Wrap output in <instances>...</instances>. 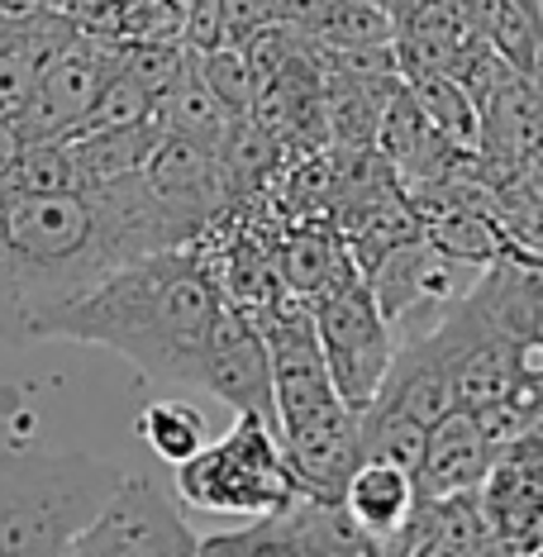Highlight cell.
Segmentation results:
<instances>
[{"mask_svg":"<svg viewBox=\"0 0 543 557\" xmlns=\"http://www.w3.org/2000/svg\"><path fill=\"white\" fill-rule=\"evenodd\" d=\"M100 529L110 539V557H200V539L182 510L144 476H124L100 515Z\"/></svg>","mask_w":543,"mask_h":557,"instance_id":"12","label":"cell"},{"mask_svg":"<svg viewBox=\"0 0 543 557\" xmlns=\"http://www.w3.org/2000/svg\"><path fill=\"white\" fill-rule=\"evenodd\" d=\"M534 10H539V29H543V0H534Z\"/></svg>","mask_w":543,"mask_h":557,"instance_id":"28","label":"cell"},{"mask_svg":"<svg viewBox=\"0 0 543 557\" xmlns=\"http://www.w3.org/2000/svg\"><path fill=\"white\" fill-rule=\"evenodd\" d=\"M62 557H110V539H106V529H100V519Z\"/></svg>","mask_w":543,"mask_h":557,"instance_id":"25","label":"cell"},{"mask_svg":"<svg viewBox=\"0 0 543 557\" xmlns=\"http://www.w3.org/2000/svg\"><path fill=\"white\" fill-rule=\"evenodd\" d=\"M424 424H415L410 414L396 410H358V462H391V467H406L415 472L424 458Z\"/></svg>","mask_w":543,"mask_h":557,"instance_id":"18","label":"cell"},{"mask_svg":"<svg viewBox=\"0 0 543 557\" xmlns=\"http://www.w3.org/2000/svg\"><path fill=\"white\" fill-rule=\"evenodd\" d=\"M182 48H192L200 58L224 48V0H186Z\"/></svg>","mask_w":543,"mask_h":557,"instance_id":"23","label":"cell"},{"mask_svg":"<svg viewBox=\"0 0 543 557\" xmlns=\"http://www.w3.org/2000/svg\"><path fill=\"white\" fill-rule=\"evenodd\" d=\"M448 5H458V10H472V5H477V0H448Z\"/></svg>","mask_w":543,"mask_h":557,"instance_id":"27","label":"cell"},{"mask_svg":"<svg viewBox=\"0 0 543 557\" xmlns=\"http://www.w3.org/2000/svg\"><path fill=\"white\" fill-rule=\"evenodd\" d=\"M200 386H206L210 396H220L234 414H262L268 424H276L268 334H262L258 314L230 296L220 300V310H214V320H210Z\"/></svg>","mask_w":543,"mask_h":557,"instance_id":"7","label":"cell"},{"mask_svg":"<svg viewBox=\"0 0 543 557\" xmlns=\"http://www.w3.org/2000/svg\"><path fill=\"white\" fill-rule=\"evenodd\" d=\"M282 282H286V296H296L300 306L310 300V310L320 306L324 296H334L344 282H353V258L348 248L338 244L334 234H320V230H300L286 238L282 248Z\"/></svg>","mask_w":543,"mask_h":557,"instance_id":"14","label":"cell"},{"mask_svg":"<svg viewBox=\"0 0 543 557\" xmlns=\"http://www.w3.org/2000/svg\"><path fill=\"white\" fill-rule=\"evenodd\" d=\"M467 20H472V29L525 77L539 44H543L539 10L529 5V0H477V5L467 10Z\"/></svg>","mask_w":543,"mask_h":557,"instance_id":"16","label":"cell"},{"mask_svg":"<svg viewBox=\"0 0 543 557\" xmlns=\"http://www.w3.org/2000/svg\"><path fill=\"white\" fill-rule=\"evenodd\" d=\"M529 5H534V0H529Z\"/></svg>","mask_w":543,"mask_h":557,"instance_id":"30","label":"cell"},{"mask_svg":"<svg viewBox=\"0 0 543 557\" xmlns=\"http://www.w3.org/2000/svg\"><path fill=\"white\" fill-rule=\"evenodd\" d=\"M115 67H120V48L77 34V39L58 53L53 67L39 77L24 115L15 120L24 144H67V138H77V129L96 106V96L115 77Z\"/></svg>","mask_w":543,"mask_h":557,"instance_id":"8","label":"cell"},{"mask_svg":"<svg viewBox=\"0 0 543 557\" xmlns=\"http://www.w3.org/2000/svg\"><path fill=\"white\" fill-rule=\"evenodd\" d=\"M34 10H67V0H0V15H34Z\"/></svg>","mask_w":543,"mask_h":557,"instance_id":"26","label":"cell"},{"mask_svg":"<svg viewBox=\"0 0 543 557\" xmlns=\"http://www.w3.org/2000/svg\"><path fill=\"white\" fill-rule=\"evenodd\" d=\"M153 106H158V100L148 96L134 77H124V72L115 67V77H110L106 91L96 96V106H91V115H86V124L77 129V138L106 134V129H124V124H138V120L153 115ZM67 144H72V138H67Z\"/></svg>","mask_w":543,"mask_h":557,"instance_id":"21","label":"cell"},{"mask_svg":"<svg viewBox=\"0 0 543 557\" xmlns=\"http://www.w3.org/2000/svg\"><path fill=\"white\" fill-rule=\"evenodd\" d=\"M120 486V467L91 453H0V557H62Z\"/></svg>","mask_w":543,"mask_h":557,"instance_id":"3","label":"cell"},{"mask_svg":"<svg viewBox=\"0 0 543 557\" xmlns=\"http://www.w3.org/2000/svg\"><path fill=\"white\" fill-rule=\"evenodd\" d=\"M200 77H206V86L214 96H220V106L230 110L234 120L252 115V100H258V77H252L248 58L238 44H224L214 48V53L200 58Z\"/></svg>","mask_w":543,"mask_h":557,"instance_id":"20","label":"cell"},{"mask_svg":"<svg viewBox=\"0 0 543 557\" xmlns=\"http://www.w3.org/2000/svg\"><path fill=\"white\" fill-rule=\"evenodd\" d=\"M220 300V276L192 244L162 248L106 276L82 306L67 310L58 338L120 352L148 382L200 386L206 338Z\"/></svg>","mask_w":543,"mask_h":557,"instance_id":"2","label":"cell"},{"mask_svg":"<svg viewBox=\"0 0 543 557\" xmlns=\"http://www.w3.org/2000/svg\"><path fill=\"white\" fill-rule=\"evenodd\" d=\"M192 58L196 53L182 48V44H124L120 48V72L134 77L153 100H162L176 86V77L192 67Z\"/></svg>","mask_w":543,"mask_h":557,"instance_id":"19","label":"cell"},{"mask_svg":"<svg viewBox=\"0 0 543 557\" xmlns=\"http://www.w3.org/2000/svg\"><path fill=\"white\" fill-rule=\"evenodd\" d=\"M429 244L439 252H448V258H458V262H491L501 252L496 230H491L486 220H477L472 210L439 214V220L429 224Z\"/></svg>","mask_w":543,"mask_h":557,"instance_id":"22","label":"cell"},{"mask_svg":"<svg viewBox=\"0 0 543 557\" xmlns=\"http://www.w3.org/2000/svg\"><path fill=\"white\" fill-rule=\"evenodd\" d=\"M368 539L338 500L300 496L292 510L200 539V557H368Z\"/></svg>","mask_w":543,"mask_h":557,"instance_id":"6","label":"cell"},{"mask_svg":"<svg viewBox=\"0 0 543 557\" xmlns=\"http://www.w3.org/2000/svg\"><path fill=\"white\" fill-rule=\"evenodd\" d=\"M406 91L415 100V110L424 115V124L444 138L448 148H467L477 153L482 148V106L472 100V91L448 77V72H420V77H406Z\"/></svg>","mask_w":543,"mask_h":557,"instance_id":"15","label":"cell"},{"mask_svg":"<svg viewBox=\"0 0 543 557\" xmlns=\"http://www.w3.org/2000/svg\"><path fill=\"white\" fill-rule=\"evenodd\" d=\"M176 496L206 515L262 519L292 510L306 496V486L286 458L276 424H268L262 414H238L230 434H220L192 462L176 467Z\"/></svg>","mask_w":543,"mask_h":557,"instance_id":"4","label":"cell"},{"mask_svg":"<svg viewBox=\"0 0 543 557\" xmlns=\"http://www.w3.org/2000/svg\"><path fill=\"white\" fill-rule=\"evenodd\" d=\"M314 334H320V352L330 362V376L353 410H368L382 391L391 358L400 348L396 324L386 320L382 300L368 276H353L314 306Z\"/></svg>","mask_w":543,"mask_h":557,"instance_id":"5","label":"cell"},{"mask_svg":"<svg viewBox=\"0 0 543 557\" xmlns=\"http://www.w3.org/2000/svg\"><path fill=\"white\" fill-rule=\"evenodd\" d=\"M20 153H24V134H20V124L0 115V206H5V200L15 196V191H10V172H15Z\"/></svg>","mask_w":543,"mask_h":557,"instance_id":"24","label":"cell"},{"mask_svg":"<svg viewBox=\"0 0 543 557\" xmlns=\"http://www.w3.org/2000/svg\"><path fill=\"white\" fill-rule=\"evenodd\" d=\"M182 244L192 234L138 172L77 191L10 196L0 206V344H48L106 276Z\"/></svg>","mask_w":543,"mask_h":557,"instance_id":"1","label":"cell"},{"mask_svg":"<svg viewBox=\"0 0 543 557\" xmlns=\"http://www.w3.org/2000/svg\"><path fill=\"white\" fill-rule=\"evenodd\" d=\"M138 434H144L148 453L168 467H182L192 462L200 448H206V420L192 400H153L144 414H138Z\"/></svg>","mask_w":543,"mask_h":557,"instance_id":"17","label":"cell"},{"mask_svg":"<svg viewBox=\"0 0 543 557\" xmlns=\"http://www.w3.org/2000/svg\"><path fill=\"white\" fill-rule=\"evenodd\" d=\"M477 505L505 557H543V458L534 434L496 453Z\"/></svg>","mask_w":543,"mask_h":557,"instance_id":"9","label":"cell"},{"mask_svg":"<svg viewBox=\"0 0 543 557\" xmlns=\"http://www.w3.org/2000/svg\"><path fill=\"white\" fill-rule=\"evenodd\" d=\"M338 505L358 524V534L368 539V548L382 553L396 539L410 534L415 515H420V486H415V472H406V467L358 462L348 472L344 491H338Z\"/></svg>","mask_w":543,"mask_h":557,"instance_id":"13","label":"cell"},{"mask_svg":"<svg viewBox=\"0 0 543 557\" xmlns=\"http://www.w3.org/2000/svg\"><path fill=\"white\" fill-rule=\"evenodd\" d=\"M67 5H77V0H67Z\"/></svg>","mask_w":543,"mask_h":557,"instance_id":"29","label":"cell"},{"mask_svg":"<svg viewBox=\"0 0 543 557\" xmlns=\"http://www.w3.org/2000/svg\"><path fill=\"white\" fill-rule=\"evenodd\" d=\"M377 410L410 414L415 424H439L448 410H458V386H453V344L444 320H434L424 334L400 338L396 358L382 391H377Z\"/></svg>","mask_w":543,"mask_h":557,"instance_id":"11","label":"cell"},{"mask_svg":"<svg viewBox=\"0 0 543 557\" xmlns=\"http://www.w3.org/2000/svg\"><path fill=\"white\" fill-rule=\"evenodd\" d=\"M501 443L491 438V429L482 424V414L472 410H448L439 424H429L424 434V458L415 467V486H420L424 505H444L477 496L482 481L491 476Z\"/></svg>","mask_w":543,"mask_h":557,"instance_id":"10","label":"cell"}]
</instances>
